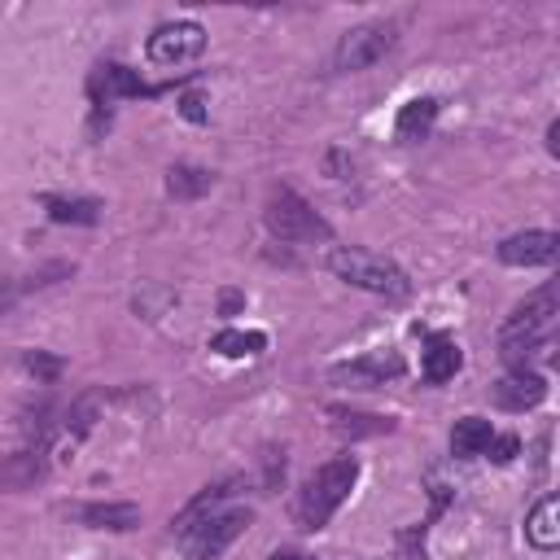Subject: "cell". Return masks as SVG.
<instances>
[{
  "mask_svg": "<svg viewBox=\"0 0 560 560\" xmlns=\"http://www.w3.org/2000/svg\"><path fill=\"white\" fill-rule=\"evenodd\" d=\"M556 315H560V276L547 280V284H538V289H529V293L508 311V319L499 324V354H503L508 363L525 368L521 359L542 346V337L551 332Z\"/></svg>",
  "mask_w": 560,
  "mask_h": 560,
  "instance_id": "6da1fadb",
  "label": "cell"
},
{
  "mask_svg": "<svg viewBox=\"0 0 560 560\" xmlns=\"http://www.w3.org/2000/svg\"><path fill=\"white\" fill-rule=\"evenodd\" d=\"M354 481H359V459H354V455H332L328 464H319V468L302 481L298 503H293V521H298L306 534L324 529V525L332 521V512L350 499Z\"/></svg>",
  "mask_w": 560,
  "mask_h": 560,
  "instance_id": "7a4b0ae2",
  "label": "cell"
},
{
  "mask_svg": "<svg viewBox=\"0 0 560 560\" xmlns=\"http://www.w3.org/2000/svg\"><path fill=\"white\" fill-rule=\"evenodd\" d=\"M249 521H254L249 508H210L188 521H175V538L188 560H214L249 529Z\"/></svg>",
  "mask_w": 560,
  "mask_h": 560,
  "instance_id": "3957f363",
  "label": "cell"
},
{
  "mask_svg": "<svg viewBox=\"0 0 560 560\" xmlns=\"http://www.w3.org/2000/svg\"><path fill=\"white\" fill-rule=\"evenodd\" d=\"M328 271L354 289H368V293H381V298H407L411 293V280L398 262H389L385 254H372V249H354V245H337L328 254Z\"/></svg>",
  "mask_w": 560,
  "mask_h": 560,
  "instance_id": "277c9868",
  "label": "cell"
},
{
  "mask_svg": "<svg viewBox=\"0 0 560 560\" xmlns=\"http://www.w3.org/2000/svg\"><path fill=\"white\" fill-rule=\"evenodd\" d=\"M262 223H267V232H271L276 241H289V245H306V241H328V236H332L328 219H324L302 192H293L289 184H276V188L267 192Z\"/></svg>",
  "mask_w": 560,
  "mask_h": 560,
  "instance_id": "5b68a950",
  "label": "cell"
},
{
  "mask_svg": "<svg viewBox=\"0 0 560 560\" xmlns=\"http://www.w3.org/2000/svg\"><path fill=\"white\" fill-rule=\"evenodd\" d=\"M201 52H206V26H201V22H188V18L162 22V26L149 35V44H144V57H149L153 66H162V70L192 66Z\"/></svg>",
  "mask_w": 560,
  "mask_h": 560,
  "instance_id": "8992f818",
  "label": "cell"
},
{
  "mask_svg": "<svg viewBox=\"0 0 560 560\" xmlns=\"http://www.w3.org/2000/svg\"><path fill=\"white\" fill-rule=\"evenodd\" d=\"M394 26L389 22H363V26H350L341 39H337V52H332V66L337 70H368L376 66L389 48H394Z\"/></svg>",
  "mask_w": 560,
  "mask_h": 560,
  "instance_id": "52a82bcc",
  "label": "cell"
},
{
  "mask_svg": "<svg viewBox=\"0 0 560 560\" xmlns=\"http://www.w3.org/2000/svg\"><path fill=\"white\" fill-rule=\"evenodd\" d=\"M166 83H144L136 70H127L122 61H101L92 74H88V96L96 109L114 105V101H131V96H158Z\"/></svg>",
  "mask_w": 560,
  "mask_h": 560,
  "instance_id": "ba28073f",
  "label": "cell"
},
{
  "mask_svg": "<svg viewBox=\"0 0 560 560\" xmlns=\"http://www.w3.org/2000/svg\"><path fill=\"white\" fill-rule=\"evenodd\" d=\"M402 368H407V363H402L398 350H368V354H359V359L332 368V381H341V385H350V389H376V385H385V381H398Z\"/></svg>",
  "mask_w": 560,
  "mask_h": 560,
  "instance_id": "9c48e42d",
  "label": "cell"
},
{
  "mask_svg": "<svg viewBox=\"0 0 560 560\" xmlns=\"http://www.w3.org/2000/svg\"><path fill=\"white\" fill-rule=\"evenodd\" d=\"M499 262H508V267H551V262H560V232H542V228L516 232V236L499 241Z\"/></svg>",
  "mask_w": 560,
  "mask_h": 560,
  "instance_id": "30bf717a",
  "label": "cell"
},
{
  "mask_svg": "<svg viewBox=\"0 0 560 560\" xmlns=\"http://www.w3.org/2000/svg\"><path fill=\"white\" fill-rule=\"evenodd\" d=\"M490 398H494V407H503V411H529V407H538V402L547 398V385H542L538 372L512 368L503 381H494Z\"/></svg>",
  "mask_w": 560,
  "mask_h": 560,
  "instance_id": "8fae6325",
  "label": "cell"
},
{
  "mask_svg": "<svg viewBox=\"0 0 560 560\" xmlns=\"http://www.w3.org/2000/svg\"><path fill=\"white\" fill-rule=\"evenodd\" d=\"M459 368H464V354H459L455 337H446V332H424V381H429V385H446Z\"/></svg>",
  "mask_w": 560,
  "mask_h": 560,
  "instance_id": "7c38bea8",
  "label": "cell"
},
{
  "mask_svg": "<svg viewBox=\"0 0 560 560\" xmlns=\"http://www.w3.org/2000/svg\"><path fill=\"white\" fill-rule=\"evenodd\" d=\"M525 538L538 551H560V494H547L525 516Z\"/></svg>",
  "mask_w": 560,
  "mask_h": 560,
  "instance_id": "4fadbf2b",
  "label": "cell"
},
{
  "mask_svg": "<svg viewBox=\"0 0 560 560\" xmlns=\"http://www.w3.org/2000/svg\"><path fill=\"white\" fill-rule=\"evenodd\" d=\"M438 96H411L402 109H398V118H394V136L402 140V144H416V140H424L429 131H433V122H438Z\"/></svg>",
  "mask_w": 560,
  "mask_h": 560,
  "instance_id": "5bb4252c",
  "label": "cell"
},
{
  "mask_svg": "<svg viewBox=\"0 0 560 560\" xmlns=\"http://www.w3.org/2000/svg\"><path fill=\"white\" fill-rule=\"evenodd\" d=\"M490 442H494V424L486 416H459L455 429H451V455H459V459L486 455Z\"/></svg>",
  "mask_w": 560,
  "mask_h": 560,
  "instance_id": "9a60e30c",
  "label": "cell"
},
{
  "mask_svg": "<svg viewBox=\"0 0 560 560\" xmlns=\"http://www.w3.org/2000/svg\"><path fill=\"white\" fill-rule=\"evenodd\" d=\"M74 516L83 525H92V529H118V534L140 525V508L136 503H83V508H74Z\"/></svg>",
  "mask_w": 560,
  "mask_h": 560,
  "instance_id": "2e32d148",
  "label": "cell"
},
{
  "mask_svg": "<svg viewBox=\"0 0 560 560\" xmlns=\"http://www.w3.org/2000/svg\"><path fill=\"white\" fill-rule=\"evenodd\" d=\"M210 350L223 354V359H254L267 350V332L258 328H223L210 337Z\"/></svg>",
  "mask_w": 560,
  "mask_h": 560,
  "instance_id": "e0dca14e",
  "label": "cell"
},
{
  "mask_svg": "<svg viewBox=\"0 0 560 560\" xmlns=\"http://www.w3.org/2000/svg\"><path fill=\"white\" fill-rule=\"evenodd\" d=\"M328 416H332V429L341 433V438H376V433H389L394 429V420L389 416H368V411H350V407H328Z\"/></svg>",
  "mask_w": 560,
  "mask_h": 560,
  "instance_id": "ac0fdd59",
  "label": "cell"
},
{
  "mask_svg": "<svg viewBox=\"0 0 560 560\" xmlns=\"http://www.w3.org/2000/svg\"><path fill=\"white\" fill-rule=\"evenodd\" d=\"M210 188H214V175H210L206 166H188V162H179V166L166 171V192H171L175 201H197V197L210 192Z\"/></svg>",
  "mask_w": 560,
  "mask_h": 560,
  "instance_id": "d6986e66",
  "label": "cell"
},
{
  "mask_svg": "<svg viewBox=\"0 0 560 560\" xmlns=\"http://www.w3.org/2000/svg\"><path fill=\"white\" fill-rule=\"evenodd\" d=\"M44 210H48L52 223H83L88 228V223L101 219V201L96 197H57V192H48Z\"/></svg>",
  "mask_w": 560,
  "mask_h": 560,
  "instance_id": "ffe728a7",
  "label": "cell"
},
{
  "mask_svg": "<svg viewBox=\"0 0 560 560\" xmlns=\"http://www.w3.org/2000/svg\"><path fill=\"white\" fill-rule=\"evenodd\" d=\"M22 363H26V372H35L39 381H57V376H61V359H52V354H39V350H31Z\"/></svg>",
  "mask_w": 560,
  "mask_h": 560,
  "instance_id": "44dd1931",
  "label": "cell"
},
{
  "mask_svg": "<svg viewBox=\"0 0 560 560\" xmlns=\"http://www.w3.org/2000/svg\"><path fill=\"white\" fill-rule=\"evenodd\" d=\"M516 451H521L516 433H503V438L494 433V442H490V451H486V455H490L494 464H512V459H516Z\"/></svg>",
  "mask_w": 560,
  "mask_h": 560,
  "instance_id": "7402d4cb",
  "label": "cell"
},
{
  "mask_svg": "<svg viewBox=\"0 0 560 560\" xmlns=\"http://www.w3.org/2000/svg\"><path fill=\"white\" fill-rule=\"evenodd\" d=\"M179 114L192 118V122H206V101H201L197 92H184V96H179Z\"/></svg>",
  "mask_w": 560,
  "mask_h": 560,
  "instance_id": "603a6c76",
  "label": "cell"
},
{
  "mask_svg": "<svg viewBox=\"0 0 560 560\" xmlns=\"http://www.w3.org/2000/svg\"><path fill=\"white\" fill-rule=\"evenodd\" d=\"M241 302H245V298H241L236 289H223V298H219V311H223V315H232V311H236Z\"/></svg>",
  "mask_w": 560,
  "mask_h": 560,
  "instance_id": "cb8c5ba5",
  "label": "cell"
},
{
  "mask_svg": "<svg viewBox=\"0 0 560 560\" xmlns=\"http://www.w3.org/2000/svg\"><path fill=\"white\" fill-rule=\"evenodd\" d=\"M542 144H547V153H551V158H560V118L547 127V140H542Z\"/></svg>",
  "mask_w": 560,
  "mask_h": 560,
  "instance_id": "d4e9b609",
  "label": "cell"
},
{
  "mask_svg": "<svg viewBox=\"0 0 560 560\" xmlns=\"http://www.w3.org/2000/svg\"><path fill=\"white\" fill-rule=\"evenodd\" d=\"M267 560H311L306 551H293V547H280V551H271Z\"/></svg>",
  "mask_w": 560,
  "mask_h": 560,
  "instance_id": "484cf974",
  "label": "cell"
},
{
  "mask_svg": "<svg viewBox=\"0 0 560 560\" xmlns=\"http://www.w3.org/2000/svg\"><path fill=\"white\" fill-rule=\"evenodd\" d=\"M547 363H551V368H556V372H560V337H556V341H551V350H547Z\"/></svg>",
  "mask_w": 560,
  "mask_h": 560,
  "instance_id": "4316f807",
  "label": "cell"
}]
</instances>
